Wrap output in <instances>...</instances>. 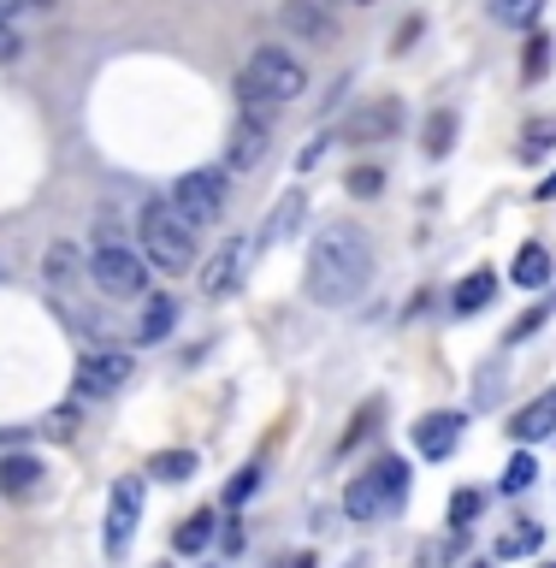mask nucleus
Segmentation results:
<instances>
[{
    "instance_id": "a19ab883",
    "label": "nucleus",
    "mask_w": 556,
    "mask_h": 568,
    "mask_svg": "<svg viewBox=\"0 0 556 568\" xmlns=\"http://www.w3.org/2000/svg\"><path fill=\"white\" fill-rule=\"evenodd\" d=\"M291 568H314V562H309V557H296V562H291Z\"/></svg>"
},
{
    "instance_id": "4468645a",
    "label": "nucleus",
    "mask_w": 556,
    "mask_h": 568,
    "mask_svg": "<svg viewBox=\"0 0 556 568\" xmlns=\"http://www.w3.org/2000/svg\"><path fill=\"white\" fill-rule=\"evenodd\" d=\"M42 278L53 284V291H78V284L89 278V255L71 237L60 243H48V255H42Z\"/></svg>"
},
{
    "instance_id": "c85d7f7f",
    "label": "nucleus",
    "mask_w": 556,
    "mask_h": 568,
    "mask_svg": "<svg viewBox=\"0 0 556 568\" xmlns=\"http://www.w3.org/2000/svg\"><path fill=\"white\" fill-rule=\"evenodd\" d=\"M451 557H456V532H451V539H421L415 568H451Z\"/></svg>"
},
{
    "instance_id": "f704fd0d",
    "label": "nucleus",
    "mask_w": 556,
    "mask_h": 568,
    "mask_svg": "<svg viewBox=\"0 0 556 568\" xmlns=\"http://www.w3.org/2000/svg\"><path fill=\"white\" fill-rule=\"evenodd\" d=\"M48 433H53V438H71V433H78V408H53V415H48Z\"/></svg>"
},
{
    "instance_id": "1a4fd4ad",
    "label": "nucleus",
    "mask_w": 556,
    "mask_h": 568,
    "mask_svg": "<svg viewBox=\"0 0 556 568\" xmlns=\"http://www.w3.org/2000/svg\"><path fill=\"white\" fill-rule=\"evenodd\" d=\"M279 30L296 36V42H309V48H332L337 42V18L326 12V0H284Z\"/></svg>"
},
{
    "instance_id": "6ab92c4d",
    "label": "nucleus",
    "mask_w": 556,
    "mask_h": 568,
    "mask_svg": "<svg viewBox=\"0 0 556 568\" xmlns=\"http://www.w3.org/2000/svg\"><path fill=\"white\" fill-rule=\"evenodd\" d=\"M545 278H550V255H545V243L515 248V284H522V291H539Z\"/></svg>"
},
{
    "instance_id": "b1692460",
    "label": "nucleus",
    "mask_w": 556,
    "mask_h": 568,
    "mask_svg": "<svg viewBox=\"0 0 556 568\" xmlns=\"http://www.w3.org/2000/svg\"><path fill=\"white\" fill-rule=\"evenodd\" d=\"M149 474L166 479V486H178V479L195 474V450H154V456H149Z\"/></svg>"
},
{
    "instance_id": "c9c22d12",
    "label": "nucleus",
    "mask_w": 556,
    "mask_h": 568,
    "mask_svg": "<svg viewBox=\"0 0 556 568\" xmlns=\"http://www.w3.org/2000/svg\"><path fill=\"white\" fill-rule=\"evenodd\" d=\"M545 314H550V308H533L527 320H515V332H509V344H522V337H533V332H539V326H545Z\"/></svg>"
},
{
    "instance_id": "9b49d317",
    "label": "nucleus",
    "mask_w": 556,
    "mask_h": 568,
    "mask_svg": "<svg viewBox=\"0 0 556 568\" xmlns=\"http://www.w3.org/2000/svg\"><path fill=\"white\" fill-rule=\"evenodd\" d=\"M137 521H142V486L137 479H119L113 497H107V557H124Z\"/></svg>"
},
{
    "instance_id": "20e7f679",
    "label": "nucleus",
    "mask_w": 556,
    "mask_h": 568,
    "mask_svg": "<svg viewBox=\"0 0 556 568\" xmlns=\"http://www.w3.org/2000/svg\"><path fill=\"white\" fill-rule=\"evenodd\" d=\"M403 491H408V468L397 456H385L380 468L355 474L344 486V509H350V521H385V515L403 504Z\"/></svg>"
},
{
    "instance_id": "0eeeda50",
    "label": "nucleus",
    "mask_w": 556,
    "mask_h": 568,
    "mask_svg": "<svg viewBox=\"0 0 556 568\" xmlns=\"http://www.w3.org/2000/svg\"><path fill=\"white\" fill-rule=\"evenodd\" d=\"M266 106L273 101L243 95V113L231 124V142H225V172H249L266 160V149H273V119H266Z\"/></svg>"
},
{
    "instance_id": "cd10ccee",
    "label": "nucleus",
    "mask_w": 556,
    "mask_h": 568,
    "mask_svg": "<svg viewBox=\"0 0 556 568\" xmlns=\"http://www.w3.org/2000/svg\"><path fill=\"white\" fill-rule=\"evenodd\" d=\"M533 474H539V468H533V456H527V450H515V456H509V468H504V479H497V486H504V491L515 497V491H527V486H533Z\"/></svg>"
},
{
    "instance_id": "f3484780",
    "label": "nucleus",
    "mask_w": 556,
    "mask_h": 568,
    "mask_svg": "<svg viewBox=\"0 0 556 568\" xmlns=\"http://www.w3.org/2000/svg\"><path fill=\"white\" fill-rule=\"evenodd\" d=\"M172 320H178V302L154 291L149 302H142V320H137V344H160V337L172 332Z\"/></svg>"
},
{
    "instance_id": "c756f323",
    "label": "nucleus",
    "mask_w": 556,
    "mask_h": 568,
    "mask_svg": "<svg viewBox=\"0 0 556 568\" xmlns=\"http://www.w3.org/2000/svg\"><path fill=\"white\" fill-rule=\"evenodd\" d=\"M344 190H350V195H362V202H373V195L385 190V172H380V166H355V172L344 178Z\"/></svg>"
},
{
    "instance_id": "f03ea898",
    "label": "nucleus",
    "mask_w": 556,
    "mask_h": 568,
    "mask_svg": "<svg viewBox=\"0 0 556 568\" xmlns=\"http://www.w3.org/2000/svg\"><path fill=\"white\" fill-rule=\"evenodd\" d=\"M195 225L178 213L172 202H142V255H149L154 273H190L195 266Z\"/></svg>"
},
{
    "instance_id": "dca6fc26",
    "label": "nucleus",
    "mask_w": 556,
    "mask_h": 568,
    "mask_svg": "<svg viewBox=\"0 0 556 568\" xmlns=\"http://www.w3.org/2000/svg\"><path fill=\"white\" fill-rule=\"evenodd\" d=\"M556 433V390H545V397H533L515 408V420H509V438H522V444H539Z\"/></svg>"
},
{
    "instance_id": "f8f14e48",
    "label": "nucleus",
    "mask_w": 556,
    "mask_h": 568,
    "mask_svg": "<svg viewBox=\"0 0 556 568\" xmlns=\"http://www.w3.org/2000/svg\"><path fill=\"white\" fill-rule=\"evenodd\" d=\"M462 426H468V420H462L456 408H438V415H426V420L415 426V450H421V462H444V456H451L456 444H462Z\"/></svg>"
},
{
    "instance_id": "6e6552de",
    "label": "nucleus",
    "mask_w": 556,
    "mask_h": 568,
    "mask_svg": "<svg viewBox=\"0 0 556 568\" xmlns=\"http://www.w3.org/2000/svg\"><path fill=\"white\" fill-rule=\"evenodd\" d=\"M131 379H137V367H131V355H124V349H95V355H83V362H78V390H83V397H119Z\"/></svg>"
},
{
    "instance_id": "393cba45",
    "label": "nucleus",
    "mask_w": 556,
    "mask_h": 568,
    "mask_svg": "<svg viewBox=\"0 0 556 568\" xmlns=\"http://www.w3.org/2000/svg\"><path fill=\"white\" fill-rule=\"evenodd\" d=\"M451 149H456V113H451V106H438V113L426 119V154L444 160Z\"/></svg>"
},
{
    "instance_id": "a211bd4d",
    "label": "nucleus",
    "mask_w": 556,
    "mask_h": 568,
    "mask_svg": "<svg viewBox=\"0 0 556 568\" xmlns=\"http://www.w3.org/2000/svg\"><path fill=\"white\" fill-rule=\"evenodd\" d=\"M36 486H42V462L36 456H7L0 462V491L7 497H30Z\"/></svg>"
},
{
    "instance_id": "a878e982",
    "label": "nucleus",
    "mask_w": 556,
    "mask_h": 568,
    "mask_svg": "<svg viewBox=\"0 0 556 568\" xmlns=\"http://www.w3.org/2000/svg\"><path fill=\"white\" fill-rule=\"evenodd\" d=\"M208 539H213V515H190V521L172 532V545L184 550V557H195V550H208Z\"/></svg>"
},
{
    "instance_id": "7ed1b4c3",
    "label": "nucleus",
    "mask_w": 556,
    "mask_h": 568,
    "mask_svg": "<svg viewBox=\"0 0 556 568\" xmlns=\"http://www.w3.org/2000/svg\"><path fill=\"white\" fill-rule=\"evenodd\" d=\"M237 95H255V101H273V106H284V101H302V95H309V65H302L291 48L261 42V48L243 60Z\"/></svg>"
},
{
    "instance_id": "79ce46f5",
    "label": "nucleus",
    "mask_w": 556,
    "mask_h": 568,
    "mask_svg": "<svg viewBox=\"0 0 556 568\" xmlns=\"http://www.w3.org/2000/svg\"><path fill=\"white\" fill-rule=\"evenodd\" d=\"M474 568H486V562H474Z\"/></svg>"
},
{
    "instance_id": "ddd939ff",
    "label": "nucleus",
    "mask_w": 556,
    "mask_h": 568,
    "mask_svg": "<svg viewBox=\"0 0 556 568\" xmlns=\"http://www.w3.org/2000/svg\"><path fill=\"white\" fill-rule=\"evenodd\" d=\"M249 255H255V243H249V237H231V243L220 248V255H213V261L202 266V291H208V296H225V291H237V278H243Z\"/></svg>"
},
{
    "instance_id": "37998d69",
    "label": "nucleus",
    "mask_w": 556,
    "mask_h": 568,
    "mask_svg": "<svg viewBox=\"0 0 556 568\" xmlns=\"http://www.w3.org/2000/svg\"><path fill=\"white\" fill-rule=\"evenodd\" d=\"M0 266H7V261H0Z\"/></svg>"
},
{
    "instance_id": "72a5a7b5",
    "label": "nucleus",
    "mask_w": 556,
    "mask_h": 568,
    "mask_svg": "<svg viewBox=\"0 0 556 568\" xmlns=\"http://www.w3.org/2000/svg\"><path fill=\"white\" fill-rule=\"evenodd\" d=\"M332 142H337L332 131H314V142H309V149H302V154H296V166H302V172H309V166H320V154H326V149H332Z\"/></svg>"
},
{
    "instance_id": "f257e3e1",
    "label": "nucleus",
    "mask_w": 556,
    "mask_h": 568,
    "mask_svg": "<svg viewBox=\"0 0 556 568\" xmlns=\"http://www.w3.org/2000/svg\"><path fill=\"white\" fill-rule=\"evenodd\" d=\"M373 284V243L355 225H326L309 243V302L320 308H350Z\"/></svg>"
},
{
    "instance_id": "473e14b6",
    "label": "nucleus",
    "mask_w": 556,
    "mask_h": 568,
    "mask_svg": "<svg viewBox=\"0 0 556 568\" xmlns=\"http://www.w3.org/2000/svg\"><path fill=\"white\" fill-rule=\"evenodd\" d=\"M255 486H261V468H243V474H237V479H231V486H225V504H243V497L255 491Z\"/></svg>"
},
{
    "instance_id": "7c9ffc66",
    "label": "nucleus",
    "mask_w": 556,
    "mask_h": 568,
    "mask_svg": "<svg viewBox=\"0 0 556 568\" xmlns=\"http://www.w3.org/2000/svg\"><path fill=\"white\" fill-rule=\"evenodd\" d=\"M550 48H556L550 36H533V42H527V65H522V71H527V83H539L545 71H550Z\"/></svg>"
},
{
    "instance_id": "4be33fe9",
    "label": "nucleus",
    "mask_w": 556,
    "mask_h": 568,
    "mask_svg": "<svg viewBox=\"0 0 556 568\" xmlns=\"http://www.w3.org/2000/svg\"><path fill=\"white\" fill-rule=\"evenodd\" d=\"M539 545H545V527H539V521H522V527H509L504 539H497V557L515 562V557H533Z\"/></svg>"
},
{
    "instance_id": "aec40b11",
    "label": "nucleus",
    "mask_w": 556,
    "mask_h": 568,
    "mask_svg": "<svg viewBox=\"0 0 556 568\" xmlns=\"http://www.w3.org/2000/svg\"><path fill=\"white\" fill-rule=\"evenodd\" d=\"M486 12L497 18V24H509V30H533L539 12H545V0H486Z\"/></svg>"
},
{
    "instance_id": "bb28decb",
    "label": "nucleus",
    "mask_w": 556,
    "mask_h": 568,
    "mask_svg": "<svg viewBox=\"0 0 556 568\" xmlns=\"http://www.w3.org/2000/svg\"><path fill=\"white\" fill-rule=\"evenodd\" d=\"M479 504H486V497H479L474 486L451 497V532H456V539H462V532H468V527H474V515H479Z\"/></svg>"
},
{
    "instance_id": "4c0bfd02",
    "label": "nucleus",
    "mask_w": 556,
    "mask_h": 568,
    "mask_svg": "<svg viewBox=\"0 0 556 568\" xmlns=\"http://www.w3.org/2000/svg\"><path fill=\"white\" fill-rule=\"evenodd\" d=\"M18 12H30V0H0V18H18Z\"/></svg>"
},
{
    "instance_id": "39448f33",
    "label": "nucleus",
    "mask_w": 556,
    "mask_h": 568,
    "mask_svg": "<svg viewBox=\"0 0 556 568\" xmlns=\"http://www.w3.org/2000/svg\"><path fill=\"white\" fill-rule=\"evenodd\" d=\"M149 255H137V248H119V243H95V255H89V284H95L101 296L113 302H137L149 296Z\"/></svg>"
},
{
    "instance_id": "9d476101",
    "label": "nucleus",
    "mask_w": 556,
    "mask_h": 568,
    "mask_svg": "<svg viewBox=\"0 0 556 568\" xmlns=\"http://www.w3.org/2000/svg\"><path fill=\"white\" fill-rule=\"evenodd\" d=\"M403 131V106H397V95H373V101H362L350 113V124H344V142H391Z\"/></svg>"
},
{
    "instance_id": "e433bc0d",
    "label": "nucleus",
    "mask_w": 556,
    "mask_h": 568,
    "mask_svg": "<svg viewBox=\"0 0 556 568\" xmlns=\"http://www.w3.org/2000/svg\"><path fill=\"white\" fill-rule=\"evenodd\" d=\"M426 24H421V18H403V30H397V42H391V48H397V53H408V42H415V36H421Z\"/></svg>"
},
{
    "instance_id": "58836bf2",
    "label": "nucleus",
    "mask_w": 556,
    "mask_h": 568,
    "mask_svg": "<svg viewBox=\"0 0 556 568\" xmlns=\"http://www.w3.org/2000/svg\"><path fill=\"white\" fill-rule=\"evenodd\" d=\"M539 202H556V172H550L545 184H539Z\"/></svg>"
},
{
    "instance_id": "2eb2a0df",
    "label": "nucleus",
    "mask_w": 556,
    "mask_h": 568,
    "mask_svg": "<svg viewBox=\"0 0 556 568\" xmlns=\"http://www.w3.org/2000/svg\"><path fill=\"white\" fill-rule=\"evenodd\" d=\"M302 220H309V190H284L279 195V207L266 213V225H261V243H291Z\"/></svg>"
},
{
    "instance_id": "2f4dec72",
    "label": "nucleus",
    "mask_w": 556,
    "mask_h": 568,
    "mask_svg": "<svg viewBox=\"0 0 556 568\" xmlns=\"http://www.w3.org/2000/svg\"><path fill=\"white\" fill-rule=\"evenodd\" d=\"M18 53H24V36L12 30V18H0V65H12Z\"/></svg>"
},
{
    "instance_id": "423d86ee",
    "label": "nucleus",
    "mask_w": 556,
    "mask_h": 568,
    "mask_svg": "<svg viewBox=\"0 0 556 568\" xmlns=\"http://www.w3.org/2000/svg\"><path fill=\"white\" fill-rule=\"evenodd\" d=\"M166 202L184 213V220L195 225V231H208V225H220V213H225V202H231V172L225 166H202V172H184L172 184V195Z\"/></svg>"
},
{
    "instance_id": "412c9836",
    "label": "nucleus",
    "mask_w": 556,
    "mask_h": 568,
    "mask_svg": "<svg viewBox=\"0 0 556 568\" xmlns=\"http://www.w3.org/2000/svg\"><path fill=\"white\" fill-rule=\"evenodd\" d=\"M492 296H497V278H492V273H468V278L456 284V314L492 308Z\"/></svg>"
},
{
    "instance_id": "5701e85b",
    "label": "nucleus",
    "mask_w": 556,
    "mask_h": 568,
    "mask_svg": "<svg viewBox=\"0 0 556 568\" xmlns=\"http://www.w3.org/2000/svg\"><path fill=\"white\" fill-rule=\"evenodd\" d=\"M550 149H556V113L527 119V131H522V160H545Z\"/></svg>"
},
{
    "instance_id": "ea45409f",
    "label": "nucleus",
    "mask_w": 556,
    "mask_h": 568,
    "mask_svg": "<svg viewBox=\"0 0 556 568\" xmlns=\"http://www.w3.org/2000/svg\"><path fill=\"white\" fill-rule=\"evenodd\" d=\"M344 7H380V0H344Z\"/></svg>"
}]
</instances>
